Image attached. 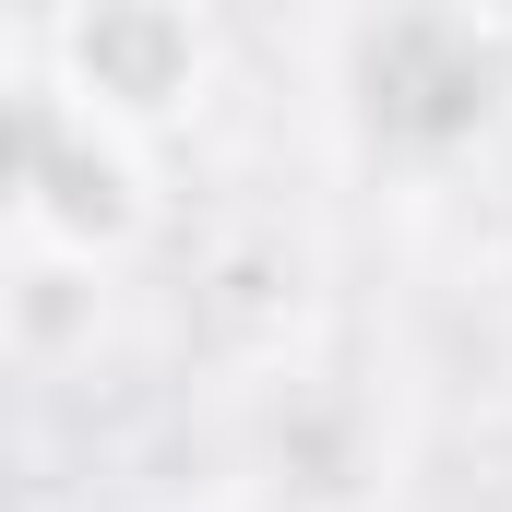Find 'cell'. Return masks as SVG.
<instances>
[{"instance_id": "6da1fadb", "label": "cell", "mask_w": 512, "mask_h": 512, "mask_svg": "<svg viewBox=\"0 0 512 512\" xmlns=\"http://www.w3.org/2000/svg\"><path fill=\"white\" fill-rule=\"evenodd\" d=\"M512 84V36L477 12H393L358 36V108L382 143H465Z\"/></svg>"}, {"instance_id": "7a4b0ae2", "label": "cell", "mask_w": 512, "mask_h": 512, "mask_svg": "<svg viewBox=\"0 0 512 512\" xmlns=\"http://www.w3.org/2000/svg\"><path fill=\"white\" fill-rule=\"evenodd\" d=\"M24 215L72 227V239H120L131 227V167L96 120H72L60 96H24Z\"/></svg>"}, {"instance_id": "3957f363", "label": "cell", "mask_w": 512, "mask_h": 512, "mask_svg": "<svg viewBox=\"0 0 512 512\" xmlns=\"http://www.w3.org/2000/svg\"><path fill=\"white\" fill-rule=\"evenodd\" d=\"M72 60H84V120L96 108H167V96H191L203 36L179 12H96V24H72Z\"/></svg>"}]
</instances>
